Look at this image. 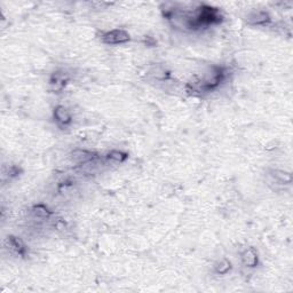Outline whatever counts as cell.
Masks as SVG:
<instances>
[{"label":"cell","instance_id":"277c9868","mask_svg":"<svg viewBox=\"0 0 293 293\" xmlns=\"http://www.w3.org/2000/svg\"><path fill=\"white\" fill-rule=\"evenodd\" d=\"M70 82L69 75L64 70H56L50 77V87L54 93H60Z\"/></svg>","mask_w":293,"mask_h":293},{"label":"cell","instance_id":"5bb4252c","mask_svg":"<svg viewBox=\"0 0 293 293\" xmlns=\"http://www.w3.org/2000/svg\"><path fill=\"white\" fill-rule=\"evenodd\" d=\"M54 227H55V229L59 231H63L68 228L67 222H65L63 219H56V221L54 222Z\"/></svg>","mask_w":293,"mask_h":293},{"label":"cell","instance_id":"6da1fadb","mask_svg":"<svg viewBox=\"0 0 293 293\" xmlns=\"http://www.w3.org/2000/svg\"><path fill=\"white\" fill-rule=\"evenodd\" d=\"M228 76L227 68L224 65L213 64L206 69L202 76L195 77L187 84L188 92L205 94L218 89L225 83Z\"/></svg>","mask_w":293,"mask_h":293},{"label":"cell","instance_id":"30bf717a","mask_svg":"<svg viewBox=\"0 0 293 293\" xmlns=\"http://www.w3.org/2000/svg\"><path fill=\"white\" fill-rule=\"evenodd\" d=\"M269 177L273 180L278 182V184H290L292 182V176L290 172L282 171V169H272L269 172Z\"/></svg>","mask_w":293,"mask_h":293},{"label":"cell","instance_id":"4fadbf2b","mask_svg":"<svg viewBox=\"0 0 293 293\" xmlns=\"http://www.w3.org/2000/svg\"><path fill=\"white\" fill-rule=\"evenodd\" d=\"M23 169L18 166V165L11 164L8 166L4 167V180L8 179V180H13V179L18 178L22 174Z\"/></svg>","mask_w":293,"mask_h":293},{"label":"cell","instance_id":"ba28073f","mask_svg":"<svg viewBox=\"0 0 293 293\" xmlns=\"http://www.w3.org/2000/svg\"><path fill=\"white\" fill-rule=\"evenodd\" d=\"M240 260L244 267L250 269L257 268L259 264V253L254 248H248L240 254Z\"/></svg>","mask_w":293,"mask_h":293},{"label":"cell","instance_id":"7a4b0ae2","mask_svg":"<svg viewBox=\"0 0 293 293\" xmlns=\"http://www.w3.org/2000/svg\"><path fill=\"white\" fill-rule=\"evenodd\" d=\"M130 40L131 35L124 29H112L101 35V41L106 45H121Z\"/></svg>","mask_w":293,"mask_h":293},{"label":"cell","instance_id":"8fae6325","mask_svg":"<svg viewBox=\"0 0 293 293\" xmlns=\"http://www.w3.org/2000/svg\"><path fill=\"white\" fill-rule=\"evenodd\" d=\"M129 156H130L129 153H126V151L113 149V150H110L109 153L106 155V158H107V160H109V162L123 164V163H125L127 159H129Z\"/></svg>","mask_w":293,"mask_h":293},{"label":"cell","instance_id":"9c48e42d","mask_svg":"<svg viewBox=\"0 0 293 293\" xmlns=\"http://www.w3.org/2000/svg\"><path fill=\"white\" fill-rule=\"evenodd\" d=\"M31 213L32 215L36 216L37 219L47 220L53 215V211L45 204H35L31 207Z\"/></svg>","mask_w":293,"mask_h":293},{"label":"cell","instance_id":"52a82bcc","mask_svg":"<svg viewBox=\"0 0 293 293\" xmlns=\"http://www.w3.org/2000/svg\"><path fill=\"white\" fill-rule=\"evenodd\" d=\"M70 158L76 164H87L89 162H94V160L99 158V155L94 151L86 150V149H75L70 154Z\"/></svg>","mask_w":293,"mask_h":293},{"label":"cell","instance_id":"8992f818","mask_svg":"<svg viewBox=\"0 0 293 293\" xmlns=\"http://www.w3.org/2000/svg\"><path fill=\"white\" fill-rule=\"evenodd\" d=\"M53 118L60 129H67L72 124V115L64 106H56L53 109Z\"/></svg>","mask_w":293,"mask_h":293},{"label":"cell","instance_id":"7c38bea8","mask_svg":"<svg viewBox=\"0 0 293 293\" xmlns=\"http://www.w3.org/2000/svg\"><path fill=\"white\" fill-rule=\"evenodd\" d=\"M233 269V263L228 259L219 260L218 262L214 264V273L216 275H227Z\"/></svg>","mask_w":293,"mask_h":293},{"label":"cell","instance_id":"3957f363","mask_svg":"<svg viewBox=\"0 0 293 293\" xmlns=\"http://www.w3.org/2000/svg\"><path fill=\"white\" fill-rule=\"evenodd\" d=\"M5 247L7 248L8 251H11L13 254L17 257H27L28 254V247L23 240L17 237L15 235H8L5 238Z\"/></svg>","mask_w":293,"mask_h":293},{"label":"cell","instance_id":"5b68a950","mask_svg":"<svg viewBox=\"0 0 293 293\" xmlns=\"http://www.w3.org/2000/svg\"><path fill=\"white\" fill-rule=\"evenodd\" d=\"M272 16L271 14L262 9H254L251 11L247 16V23L252 27H264L271 25Z\"/></svg>","mask_w":293,"mask_h":293}]
</instances>
